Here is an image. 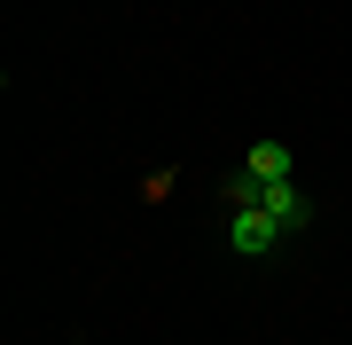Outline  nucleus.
Segmentation results:
<instances>
[{"mask_svg":"<svg viewBox=\"0 0 352 345\" xmlns=\"http://www.w3.org/2000/svg\"><path fill=\"white\" fill-rule=\"evenodd\" d=\"M227 243H235L243 259H266V251L282 243V220L266 212V205H251V212H235V236H227Z\"/></svg>","mask_w":352,"mask_h":345,"instance_id":"obj_1","label":"nucleus"},{"mask_svg":"<svg viewBox=\"0 0 352 345\" xmlns=\"http://www.w3.org/2000/svg\"><path fill=\"white\" fill-rule=\"evenodd\" d=\"M258 205H266V212L282 220V236H289V228H305V220H314V205H305V196H298V180H266V196H258Z\"/></svg>","mask_w":352,"mask_h":345,"instance_id":"obj_2","label":"nucleus"},{"mask_svg":"<svg viewBox=\"0 0 352 345\" xmlns=\"http://www.w3.org/2000/svg\"><path fill=\"white\" fill-rule=\"evenodd\" d=\"M289 165H298L289 141H251V149H243V173L251 180H289Z\"/></svg>","mask_w":352,"mask_h":345,"instance_id":"obj_3","label":"nucleus"}]
</instances>
